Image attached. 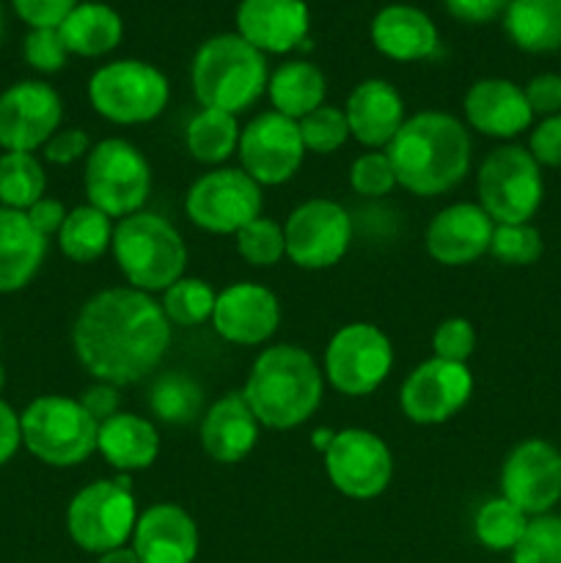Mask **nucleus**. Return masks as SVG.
Instances as JSON below:
<instances>
[{"instance_id": "nucleus-1", "label": "nucleus", "mask_w": 561, "mask_h": 563, "mask_svg": "<svg viewBox=\"0 0 561 563\" xmlns=\"http://www.w3.org/2000/svg\"><path fill=\"white\" fill-rule=\"evenodd\" d=\"M80 366L97 383L135 385L163 363L170 346V322L152 295L116 286L94 295L72 328Z\"/></svg>"}, {"instance_id": "nucleus-2", "label": "nucleus", "mask_w": 561, "mask_h": 563, "mask_svg": "<svg viewBox=\"0 0 561 563\" xmlns=\"http://www.w3.org/2000/svg\"><path fill=\"white\" fill-rule=\"evenodd\" d=\"M396 185L413 196H440L465 179L471 170V135L460 119L440 110H421L405 119L394 141L385 146Z\"/></svg>"}, {"instance_id": "nucleus-3", "label": "nucleus", "mask_w": 561, "mask_h": 563, "mask_svg": "<svg viewBox=\"0 0 561 563\" xmlns=\"http://www.w3.org/2000/svg\"><path fill=\"white\" fill-rule=\"evenodd\" d=\"M322 390V368L317 366L311 352L295 344H275L253 361L242 396L258 427L286 432L306 423L317 412Z\"/></svg>"}, {"instance_id": "nucleus-4", "label": "nucleus", "mask_w": 561, "mask_h": 563, "mask_svg": "<svg viewBox=\"0 0 561 563\" xmlns=\"http://www.w3.org/2000/svg\"><path fill=\"white\" fill-rule=\"evenodd\" d=\"M267 58L240 33H218L193 55L190 82L201 108L242 113L267 91Z\"/></svg>"}, {"instance_id": "nucleus-5", "label": "nucleus", "mask_w": 561, "mask_h": 563, "mask_svg": "<svg viewBox=\"0 0 561 563\" xmlns=\"http://www.w3.org/2000/svg\"><path fill=\"white\" fill-rule=\"evenodd\" d=\"M110 251L132 289L146 295L165 291L170 284L185 278L187 245L176 225L163 214L135 212L121 218L113 229Z\"/></svg>"}, {"instance_id": "nucleus-6", "label": "nucleus", "mask_w": 561, "mask_h": 563, "mask_svg": "<svg viewBox=\"0 0 561 563\" xmlns=\"http://www.w3.org/2000/svg\"><path fill=\"white\" fill-rule=\"evenodd\" d=\"M22 445L50 467L82 465L97 451L99 423L80 399L47 394L20 412Z\"/></svg>"}, {"instance_id": "nucleus-7", "label": "nucleus", "mask_w": 561, "mask_h": 563, "mask_svg": "<svg viewBox=\"0 0 561 563\" xmlns=\"http://www.w3.org/2000/svg\"><path fill=\"white\" fill-rule=\"evenodd\" d=\"M82 185L91 207L108 218H130L141 212L152 192V165L135 143L105 137L88 152Z\"/></svg>"}, {"instance_id": "nucleus-8", "label": "nucleus", "mask_w": 561, "mask_h": 563, "mask_svg": "<svg viewBox=\"0 0 561 563\" xmlns=\"http://www.w3.org/2000/svg\"><path fill=\"white\" fill-rule=\"evenodd\" d=\"M168 77L138 58L110 60L88 80V102L113 124H148L168 108Z\"/></svg>"}, {"instance_id": "nucleus-9", "label": "nucleus", "mask_w": 561, "mask_h": 563, "mask_svg": "<svg viewBox=\"0 0 561 563\" xmlns=\"http://www.w3.org/2000/svg\"><path fill=\"white\" fill-rule=\"evenodd\" d=\"M479 207L493 223H531L542 207V165L522 146H501L484 157L476 176Z\"/></svg>"}, {"instance_id": "nucleus-10", "label": "nucleus", "mask_w": 561, "mask_h": 563, "mask_svg": "<svg viewBox=\"0 0 561 563\" xmlns=\"http://www.w3.org/2000/svg\"><path fill=\"white\" fill-rule=\"evenodd\" d=\"M138 522L130 478H99L82 487L66 509V531L80 550L102 555L124 548Z\"/></svg>"}, {"instance_id": "nucleus-11", "label": "nucleus", "mask_w": 561, "mask_h": 563, "mask_svg": "<svg viewBox=\"0 0 561 563\" xmlns=\"http://www.w3.org/2000/svg\"><path fill=\"white\" fill-rule=\"evenodd\" d=\"M262 185L242 168H215L198 176L185 196V214L209 234H237L262 218Z\"/></svg>"}, {"instance_id": "nucleus-12", "label": "nucleus", "mask_w": 561, "mask_h": 563, "mask_svg": "<svg viewBox=\"0 0 561 563\" xmlns=\"http://www.w3.org/2000/svg\"><path fill=\"white\" fill-rule=\"evenodd\" d=\"M394 368V344L380 328L352 322L336 330L324 350V377L339 394L369 396Z\"/></svg>"}, {"instance_id": "nucleus-13", "label": "nucleus", "mask_w": 561, "mask_h": 563, "mask_svg": "<svg viewBox=\"0 0 561 563\" xmlns=\"http://www.w3.org/2000/svg\"><path fill=\"white\" fill-rule=\"evenodd\" d=\"M330 484L352 500H372L394 478V454L380 434L369 429H341L324 451Z\"/></svg>"}, {"instance_id": "nucleus-14", "label": "nucleus", "mask_w": 561, "mask_h": 563, "mask_svg": "<svg viewBox=\"0 0 561 563\" xmlns=\"http://www.w3.org/2000/svg\"><path fill=\"white\" fill-rule=\"evenodd\" d=\"M286 256L302 269H328L344 258L352 242V220L341 203L311 198L292 209L284 223Z\"/></svg>"}, {"instance_id": "nucleus-15", "label": "nucleus", "mask_w": 561, "mask_h": 563, "mask_svg": "<svg viewBox=\"0 0 561 563\" xmlns=\"http://www.w3.org/2000/svg\"><path fill=\"white\" fill-rule=\"evenodd\" d=\"M237 154H240L242 170L256 185L275 187L289 181L300 170L306 146H302L297 121L275 110H264L242 130Z\"/></svg>"}, {"instance_id": "nucleus-16", "label": "nucleus", "mask_w": 561, "mask_h": 563, "mask_svg": "<svg viewBox=\"0 0 561 563\" xmlns=\"http://www.w3.org/2000/svg\"><path fill=\"white\" fill-rule=\"evenodd\" d=\"M501 495L528 517L550 515L561 500V451L548 440H522L501 465Z\"/></svg>"}, {"instance_id": "nucleus-17", "label": "nucleus", "mask_w": 561, "mask_h": 563, "mask_svg": "<svg viewBox=\"0 0 561 563\" xmlns=\"http://www.w3.org/2000/svg\"><path fill=\"white\" fill-rule=\"evenodd\" d=\"M64 102L50 82L20 80L0 93V148L36 152L61 130Z\"/></svg>"}, {"instance_id": "nucleus-18", "label": "nucleus", "mask_w": 561, "mask_h": 563, "mask_svg": "<svg viewBox=\"0 0 561 563\" xmlns=\"http://www.w3.org/2000/svg\"><path fill=\"white\" fill-rule=\"evenodd\" d=\"M473 394V374L465 363L429 357L413 368L399 390V407L413 423L435 427L454 418Z\"/></svg>"}, {"instance_id": "nucleus-19", "label": "nucleus", "mask_w": 561, "mask_h": 563, "mask_svg": "<svg viewBox=\"0 0 561 563\" xmlns=\"http://www.w3.org/2000/svg\"><path fill=\"white\" fill-rule=\"evenodd\" d=\"M212 324L220 339L240 346H258L273 339L280 324V302L267 286L242 280L218 291Z\"/></svg>"}, {"instance_id": "nucleus-20", "label": "nucleus", "mask_w": 561, "mask_h": 563, "mask_svg": "<svg viewBox=\"0 0 561 563\" xmlns=\"http://www.w3.org/2000/svg\"><path fill=\"white\" fill-rule=\"evenodd\" d=\"M493 231V218L479 203H451L429 220L424 245L443 267H462L490 253Z\"/></svg>"}, {"instance_id": "nucleus-21", "label": "nucleus", "mask_w": 561, "mask_h": 563, "mask_svg": "<svg viewBox=\"0 0 561 563\" xmlns=\"http://www.w3.org/2000/svg\"><path fill=\"white\" fill-rule=\"evenodd\" d=\"M234 20L237 33L258 53H292L311 31L306 0H240Z\"/></svg>"}, {"instance_id": "nucleus-22", "label": "nucleus", "mask_w": 561, "mask_h": 563, "mask_svg": "<svg viewBox=\"0 0 561 563\" xmlns=\"http://www.w3.org/2000/svg\"><path fill=\"white\" fill-rule=\"evenodd\" d=\"M130 548L141 563H193L198 555V526L179 504H154L138 515Z\"/></svg>"}, {"instance_id": "nucleus-23", "label": "nucleus", "mask_w": 561, "mask_h": 563, "mask_svg": "<svg viewBox=\"0 0 561 563\" xmlns=\"http://www.w3.org/2000/svg\"><path fill=\"white\" fill-rule=\"evenodd\" d=\"M465 119L476 132L487 137L509 141L531 126L534 113L526 91L504 77L476 80L465 93Z\"/></svg>"}, {"instance_id": "nucleus-24", "label": "nucleus", "mask_w": 561, "mask_h": 563, "mask_svg": "<svg viewBox=\"0 0 561 563\" xmlns=\"http://www.w3.org/2000/svg\"><path fill=\"white\" fill-rule=\"evenodd\" d=\"M369 33L377 53L399 64L432 58L440 47V33L432 16L407 3L383 5L374 14Z\"/></svg>"}, {"instance_id": "nucleus-25", "label": "nucleus", "mask_w": 561, "mask_h": 563, "mask_svg": "<svg viewBox=\"0 0 561 563\" xmlns=\"http://www.w3.org/2000/svg\"><path fill=\"white\" fill-rule=\"evenodd\" d=\"M346 124L350 135L366 148H385L405 124V102L402 93L388 80H363L352 88L346 99Z\"/></svg>"}, {"instance_id": "nucleus-26", "label": "nucleus", "mask_w": 561, "mask_h": 563, "mask_svg": "<svg viewBox=\"0 0 561 563\" xmlns=\"http://www.w3.org/2000/svg\"><path fill=\"white\" fill-rule=\"evenodd\" d=\"M258 443V421L248 407L245 396L226 394L204 412L201 445L209 460L220 465H237L245 460Z\"/></svg>"}, {"instance_id": "nucleus-27", "label": "nucleus", "mask_w": 561, "mask_h": 563, "mask_svg": "<svg viewBox=\"0 0 561 563\" xmlns=\"http://www.w3.org/2000/svg\"><path fill=\"white\" fill-rule=\"evenodd\" d=\"M47 256V240L25 212L0 207V295L25 289Z\"/></svg>"}, {"instance_id": "nucleus-28", "label": "nucleus", "mask_w": 561, "mask_h": 563, "mask_svg": "<svg viewBox=\"0 0 561 563\" xmlns=\"http://www.w3.org/2000/svg\"><path fill=\"white\" fill-rule=\"evenodd\" d=\"M97 451L116 471H146L160 454V432L148 418L135 412H116L113 418L99 423Z\"/></svg>"}, {"instance_id": "nucleus-29", "label": "nucleus", "mask_w": 561, "mask_h": 563, "mask_svg": "<svg viewBox=\"0 0 561 563\" xmlns=\"http://www.w3.org/2000/svg\"><path fill=\"white\" fill-rule=\"evenodd\" d=\"M69 55L99 58L113 53L124 36V20L119 11L99 0H82L58 27Z\"/></svg>"}, {"instance_id": "nucleus-30", "label": "nucleus", "mask_w": 561, "mask_h": 563, "mask_svg": "<svg viewBox=\"0 0 561 563\" xmlns=\"http://www.w3.org/2000/svg\"><path fill=\"white\" fill-rule=\"evenodd\" d=\"M267 93L275 113L300 121L302 115L322 108L328 80H324V71L311 60H286L270 75Z\"/></svg>"}, {"instance_id": "nucleus-31", "label": "nucleus", "mask_w": 561, "mask_h": 563, "mask_svg": "<svg viewBox=\"0 0 561 563\" xmlns=\"http://www.w3.org/2000/svg\"><path fill=\"white\" fill-rule=\"evenodd\" d=\"M504 31L522 53H556L561 49V0H509Z\"/></svg>"}, {"instance_id": "nucleus-32", "label": "nucleus", "mask_w": 561, "mask_h": 563, "mask_svg": "<svg viewBox=\"0 0 561 563\" xmlns=\"http://www.w3.org/2000/svg\"><path fill=\"white\" fill-rule=\"evenodd\" d=\"M113 229L110 218L97 207L86 203L66 214L58 231V245L66 258L77 264H91L102 258L113 245Z\"/></svg>"}, {"instance_id": "nucleus-33", "label": "nucleus", "mask_w": 561, "mask_h": 563, "mask_svg": "<svg viewBox=\"0 0 561 563\" xmlns=\"http://www.w3.org/2000/svg\"><path fill=\"white\" fill-rule=\"evenodd\" d=\"M240 135L242 130L237 124V115L226 113V110L201 108L187 121L185 143L193 159L204 165H220L237 152Z\"/></svg>"}, {"instance_id": "nucleus-34", "label": "nucleus", "mask_w": 561, "mask_h": 563, "mask_svg": "<svg viewBox=\"0 0 561 563\" xmlns=\"http://www.w3.org/2000/svg\"><path fill=\"white\" fill-rule=\"evenodd\" d=\"M47 174L33 152L0 154V207L28 212L44 198Z\"/></svg>"}, {"instance_id": "nucleus-35", "label": "nucleus", "mask_w": 561, "mask_h": 563, "mask_svg": "<svg viewBox=\"0 0 561 563\" xmlns=\"http://www.w3.org/2000/svg\"><path fill=\"white\" fill-rule=\"evenodd\" d=\"M148 407L154 416L170 427H185L201 416L204 390L193 377L182 372H168L154 379L152 394H148Z\"/></svg>"}, {"instance_id": "nucleus-36", "label": "nucleus", "mask_w": 561, "mask_h": 563, "mask_svg": "<svg viewBox=\"0 0 561 563\" xmlns=\"http://www.w3.org/2000/svg\"><path fill=\"white\" fill-rule=\"evenodd\" d=\"M528 520L531 517L526 511H520L504 495H498V498H490L479 506L476 517H473V533L493 553H512L526 533Z\"/></svg>"}, {"instance_id": "nucleus-37", "label": "nucleus", "mask_w": 561, "mask_h": 563, "mask_svg": "<svg viewBox=\"0 0 561 563\" xmlns=\"http://www.w3.org/2000/svg\"><path fill=\"white\" fill-rule=\"evenodd\" d=\"M215 295L212 286L201 278H179L163 291V308L165 319L176 328H198V324L209 322L215 311Z\"/></svg>"}, {"instance_id": "nucleus-38", "label": "nucleus", "mask_w": 561, "mask_h": 563, "mask_svg": "<svg viewBox=\"0 0 561 563\" xmlns=\"http://www.w3.org/2000/svg\"><path fill=\"white\" fill-rule=\"evenodd\" d=\"M544 251L542 234L531 223H495L490 253L509 267H528Z\"/></svg>"}, {"instance_id": "nucleus-39", "label": "nucleus", "mask_w": 561, "mask_h": 563, "mask_svg": "<svg viewBox=\"0 0 561 563\" xmlns=\"http://www.w3.org/2000/svg\"><path fill=\"white\" fill-rule=\"evenodd\" d=\"M297 126H300L302 146H306V152L314 154L339 152L346 143V137H350V124H346L344 110L333 108V104H322L314 113L302 115Z\"/></svg>"}, {"instance_id": "nucleus-40", "label": "nucleus", "mask_w": 561, "mask_h": 563, "mask_svg": "<svg viewBox=\"0 0 561 563\" xmlns=\"http://www.w3.org/2000/svg\"><path fill=\"white\" fill-rule=\"evenodd\" d=\"M237 251L253 267H273L286 256L284 229L270 218H256L237 231Z\"/></svg>"}, {"instance_id": "nucleus-41", "label": "nucleus", "mask_w": 561, "mask_h": 563, "mask_svg": "<svg viewBox=\"0 0 561 563\" xmlns=\"http://www.w3.org/2000/svg\"><path fill=\"white\" fill-rule=\"evenodd\" d=\"M512 563H561V515L531 517Z\"/></svg>"}, {"instance_id": "nucleus-42", "label": "nucleus", "mask_w": 561, "mask_h": 563, "mask_svg": "<svg viewBox=\"0 0 561 563\" xmlns=\"http://www.w3.org/2000/svg\"><path fill=\"white\" fill-rule=\"evenodd\" d=\"M350 185L358 196L383 198L396 187V174L391 168V159L385 152H366L352 163Z\"/></svg>"}, {"instance_id": "nucleus-43", "label": "nucleus", "mask_w": 561, "mask_h": 563, "mask_svg": "<svg viewBox=\"0 0 561 563\" xmlns=\"http://www.w3.org/2000/svg\"><path fill=\"white\" fill-rule=\"evenodd\" d=\"M22 55H25V64L42 75L61 71L69 60V49H66L58 27H31L22 42Z\"/></svg>"}, {"instance_id": "nucleus-44", "label": "nucleus", "mask_w": 561, "mask_h": 563, "mask_svg": "<svg viewBox=\"0 0 561 563\" xmlns=\"http://www.w3.org/2000/svg\"><path fill=\"white\" fill-rule=\"evenodd\" d=\"M432 350V357H440V361L468 363V357L476 350V330H473V324L462 317L446 319V322H440L438 328H435Z\"/></svg>"}, {"instance_id": "nucleus-45", "label": "nucleus", "mask_w": 561, "mask_h": 563, "mask_svg": "<svg viewBox=\"0 0 561 563\" xmlns=\"http://www.w3.org/2000/svg\"><path fill=\"white\" fill-rule=\"evenodd\" d=\"M80 0H11L28 27H61Z\"/></svg>"}, {"instance_id": "nucleus-46", "label": "nucleus", "mask_w": 561, "mask_h": 563, "mask_svg": "<svg viewBox=\"0 0 561 563\" xmlns=\"http://www.w3.org/2000/svg\"><path fill=\"white\" fill-rule=\"evenodd\" d=\"M528 152L544 168H561V113L548 115L534 126Z\"/></svg>"}, {"instance_id": "nucleus-47", "label": "nucleus", "mask_w": 561, "mask_h": 563, "mask_svg": "<svg viewBox=\"0 0 561 563\" xmlns=\"http://www.w3.org/2000/svg\"><path fill=\"white\" fill-rule=\"evenodd\" d=\"M522 91H526L528 108H531L534 115L548 119V115L561 113V75L544 71V75L531 77Z\"/></svg>"}, {"instance_id": "nucleus-48", "label": "nucleus", "mask_w": 561, "mask_h": 563, "mask_svg": "<svg viewBox=\"0 0 561 563\" xmlns=\"http://www.w3.org/2000/svg\"><path fill=\"white\" fill-rule=\"evenodd\" d=\"M91 152V143H88V135L77 126H69V130H58L47 143H44V159L53 165H72L77 159L88 157Z\"/></svg>"}, {"instance_id": "nucleus-49", "label": "nucleus", "mask_w": 561, "mask_h": 563, "mask_svg": "<svg viewBox=\"0 0 561 563\" xmlns=\"http://www.w3.org/2000/svg\"><path fill=\"white\" fill-rule=\"evenodd\" d=\"M506 3L509 0H443L451 16H457L462 22H471V25H484V22H493L498 16H504Z\"/></svg>"}, {"instance_id": "nucleus-50", "label": "nucleus", "mask_w": 561, "mask_h": 563, "mask_svg": "<svg viewBox=\"0 0 561 563\" xmlns=\"http://www.w3.org/2000/svg\"><path fill=\"white\" fill-rule=\"evenodd\" d=\"M80 405L86 407L88 416L97 423H105L119 412V388L108 383H94L86 394L80 396Z\"/></svg>"}, {"instance_id": "nucleus-51", "label": "nucleus", "mask_w": 561, "mask_h": 563, "mask_svg": "<svg viewBox=\"0 0 561 563\" xmlns=\"http://www.w3.org/2000/svg\"><path fill=\"white\" fill-rule=\"evenodd\" d=\"M22 445V423L20 412L0 399V467L9 465Z\"/></svg>"}, {"instance_id": "nucleus-52", "label": "nucleus", "mask_w": 561, "mask_h": 563, "mask_svg": "<svg viewBox=\"0 0 561 563\" xmlns=\"http://www.w3.org/2000/svg\"><path fill=\"white\" fill-rule=\"evenodd\" d=\"M25 214H28V220H31L33 229H36L44 240H50L53 234H58L61 225H64L66 214L69 212H66L64 203L55 201V198H42V201L33 203Z\"/></svg>"}, {"instance_id": "nucleus-53", "label": "nucleus", "mask_w": 561, "mask_h": 563, "mask_svg": "<svg viewBox=\"0 0 561 563\" xmlns=\"http://www.w3.org/2000/svg\"><path fill=\"white\" fill-rule=\"evenodd\" d=\"M97 563H141V559L135 555V550L132 548H116V550H108V553H102L97 559Z\"/></svg>"}, {"instance_id": "nucleus-54", "label": "nucleus", "mask_w": 561, "mask_h": 563, "mask_svg": "<svg viewBox=\"0 0 561 563\" xmlns=\"http://www.w3.org/2000/svg\"><path fill=\"white\" fill-rule=\"evenodd\" d=\"M333 434L336 432H328V429H319V432L314 434V445H317V449L324 454V451H328V445H330V440H333Z\"/></svg>"}, {"instance_id": "nucleus-55", "label": "nucleus", "mask_w": 561, "mask_h": 563, "mask_svg": "<svg viewBox=\"0 0 561 563\" xmlns=\"http://www.w3.org/2000/svg\"><path fill=\"white\" fill-rule=\"evenodd\" d=\"M3 31H6V16H3V5H0V42H3Z\"/></svg>"}, {"instance_id": "nucleus-56", "label": "nucleus", "mask_w": 561, "mask_h": 563, "mask_svg": "<svg viewBox=\"0 0 561 563\" xmlns=\"http://www.w3.org/2000/svg\"><path fill=\"white\" fill-rule=\"evenodd\" d=\"M3 388H6V368L3 363H0V394H3Z\"/></svg>"}]
</instances>
